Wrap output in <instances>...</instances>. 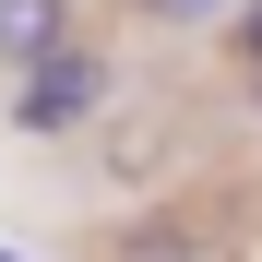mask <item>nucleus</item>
Masks as SVG:
<instances>
[{
	"label": "nucleus",
	"mask_w": 262,
	"mask_h": 262,
	"mask_svg": "<svg viewBox=\"0 0 262 262\" xmlns=\"http://www.w3.org/2000/svg\"><path fill=\"white\" fill-rule=\"evenodd\" d=\"M238 60L262 72V0H238Z\"/></svg>",
	"instance_id": "obj_4"
},
{
	"label": "nucleus",
	"mask_w": 262,
	"mask_h": 262,
	"mask_svg": "<svg viewBox=\"0 0 262 262\" xmlns=\"http://www.w3.org/2000/svg\"><path fill=\"white\" fill-rule=\"evenodd\" d=\"M96 107H107V60L96 48H60V60L12 72V131H72V119H96Z\"/></svg>",
	"instance_id": "obj_1"
},
{
	"label": "nucleus",
	"mask_w": 262,
	"mask_h": 262,
	"mask_svg": "<svg viewBox=\"0 0 262 262\" xmlns=\"http://www.w3.org/2000/svg\"><path fill=\"white\" fill-rule=\"evenodd\" d=\"M72 48V0H0V72H36Z\"/></svg>",
	"instance_id": "obj_2"
},
{
	"label": "nucleus",
	"mask_w": 262,
	"mask_h": 262,
	"mask_svg": "<svg viewBox=\"0 0 262 262\" xmlns=\"http://www.w3.org/2000/svg\"><path fill=\"white\" fill-rule=\"evenodd\" d=\"M131 12H155V24H214V12H238V0H131Z\"/></svg>",
	"instance_id": "obj_3"
},
{
	"label": "nucleus",
	"mask_w": 262,
	"mask_h": 262,
	"mask_svg": "<svg viewBox=\"0 0 262 262\" xmlns=\"http://www.w3.org/2000/svg\"><path fill=\"white\" fill-rule=\"evenodd\" d=\"M0 262H12V250H0Z\"/></svg>",
	"instance_id": "obj_5"
}]
</instances>
